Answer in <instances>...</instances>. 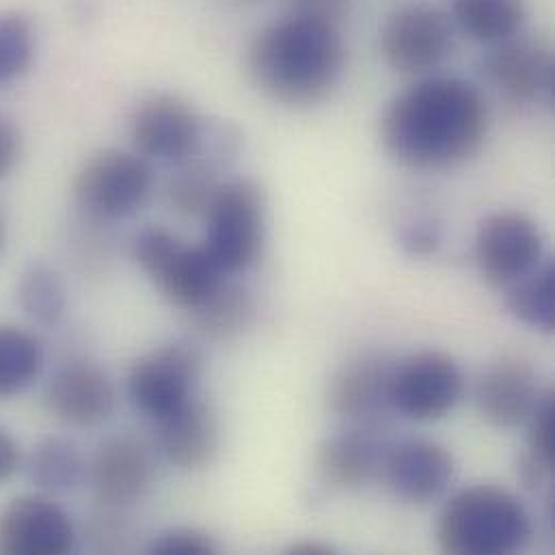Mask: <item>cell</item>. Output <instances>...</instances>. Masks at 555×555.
Here are the masks:
<instances>
[{
    "label": "cell",
    "mask_w": 555,
    "mask_h": 555,
    "mask_svg": "<svg viewBox=\"0 0 555 555\" xmlns=\"http://www.w3.org/2000/svg\"><path fill=\"white\" fill-rule=\"evenodd\" d=\"M489 134L480 89L459 76H424L380 117V143L402 167L435 171L472 160Z\"/></svg>",
    "instance_id": "6da1fadb"
},
{
    "label": "cell",
    "mask_w": 555,
    "mask_h": 555,
    "mask_svg": "<svg viewBox=\"0 0 555 555\" xmlns=\"http://www.w3.org/2000/svg\"><path fill=\"white\" fill-rule=\"evenodd\" d=\"M251 85L283 106H315L339 85L346 43L333 24L287 13L262 26L247 46Z\"/></svg>",
    "instance_id": "7a4b0ae2"
},
{
    "label": "cell",
    "mask_w": 555,
    "mask_h": 555,
    "mask_svg": "<svg viewBox=\"0 0 555 555\" xmlns=\"http://www.w3.org/2000/svg\"><path fill=\"white\" fill-rule=\"evenodd\" d=\"M534 534L524 502L506 489L474 485L454 493L439 513L437 543L452 555H511Z\"/></svg>",
    "instance_id": "3957f363"
},
{
    "label": "cell",
    "mask_w": 555,
    "mask_h": 555,
    "mask_svg": "<svg viewBox=\"0 0 555 555\" xmlns=\"http://www.w3.org/2000/svg\"><path fill=\"white\" fill-rule=\"evenodd\" d=\"M206 236L202 245L225 275L249 271L267 243V195L249 178L225 180L208 212L204 215Z\"/></svg>",
    "instance_id": "277c9868"
},
{
    "label": "cell",
    "mask_w": 555,
    "mask_h": 555,
    "mask_svg": "<svg viewBox=\"0 0 555 555\" xmlns=\"http://www.w3.org/2000/svg\"><path fill=\"white\" fill-rule=\"evenodd\" d=\"M154 191L150 160L137 152L102 150L76 171L72 195L76 208L91 221H121L137 215Z\"/></svg>",
    "instance_id": "5b68a950"
},
{
    "label": "cell",
    "mask_w": 555,
    "mask_h": 555,
    "mask_svg": "<svg viewBox=\"0 0 555 555\" xmlns=\"http://www.w3.org/2000/svg\"><path fill=\"white\" fill-rule=\"evenodd\" d=\"M454 24L446 11L428 2H411L391 11L380 28L383 61L404 76H428L452 52Z\"/></svg>",
    "instance_id": "8992f818"
},
{
    "label": "cell",
    "mask_w": 555,
    "mask_h": 555,
    "mask_svg": "<svg viewBox=\"0 0 555 555\" xmlns=\"http://www.w3.org/2000/svg\"><path fill=\"white\" fill-rule=\"evenodd\" d=\"M465 387L459 363L441 350H420L393 363L391 411L413 422L446 417Z\"/></svg>",
    "instance_id": "52a82bcc"
},
{
    "label": "cell",
    "mask_w": 555,
    "mask_h": 555,
    "mask_svg": "<svg viewBox=\"0 0 555 555\" xmlns=\"http://www.w3.org/2000/svg\"><path fill=\"white\" fill-rule=\"evenodd\" d=\"M545 238L534 219L519 210H500L482 219L474 238V258L482 279L508 287L543 264Z\"/></svg>",
    "instance_id": "ba28073f"
},
{
    "label": "cell",
    "mask_w": 555,
    "mask_h": 555,
    "mask_svg": "<svg viewBox=\"0 0 555 555\" xmlns=\"http://www.w3.org/2000/svg\"><path fill=\"white\" fill-rule=\"evenodd\" d=\"M202 354L191 344H167L143 354L130 370L132 404L152 420H163L195 398Z\"/></svg>",
    "instance_id": "9c48e42d"
},
{
    "label": "cell",
    "mask_w": 555,
    "mask_h": 555,
    "mask_svg": "<svg viewBox=\"0 0 555 555\" xmlns=\"http://www.w3.org/2000/svg\"><path fill=\"white\" fill-rule=\"evenodd\" d=\"M204 119L180 95L154 93L137 104L130 115V141L139 156L165 165L191 158L202 137Z\"/></svg>",
    "instance_id": "30bf717a"
},
{
    "label": "cell",
    "mask_w": 555,
    "mask_h": 555,
    "mask_svg": "<svg viewBox=\"0 0 555 555\" xmlns=\"http://www.w3.org/2000/svg\"><path fill=\"white\" fill-rule=\"evenodd\" d=\"M154 454L134 435L104 439L87 465L91 493L106 511H124L141 502L154 485Z\"/></svg>",
    "instance_id": "8fae6325"
},
{
    "label": "cell",
    "mask_w": 555,
    "mask_h": 555,
    "mask_svg": "<svg viewBox=\"0 0 555 555\" xmlns=\"http://www.w3.org/2000/svg\"><path fill=\"white\" fill-rule=\"evenodd\" d=\"M482 76L513 104L532 106L554 102V54L541 41L517 35L491 46L482 59Z\"/></svg>",
    "instance_id": "7c38bea8"
},
{
    "label": "cell",
    "mask_w": 555,
    "mask_h": 555,
    "mask_svg": "<svg viewBox=\"0 0 555 555\" xmlns=\"http://www.w3.org/2000/svg\"><path fill=\"white\" fill-rule=\"evenodd\" d=\"M74 545V524L50 498L20 495L0 511L2 555H63Z\"/></svg>",
    "instance_id": "4fadbf2b"
},
{
    "label": "cell",
    "mask_w": 555,
    "mask_h": 555,
    "mask_svg": "<svg viewBox=\"0 0 555 555\" xmlns=\"http://www.w3.org/2000/svg\"><path fill=\"white\" fill-rule=\"evenodd\" d=\"M454 454L435 441L409 439L389 446L380 478L391 493L409 504H428L452 485Z\"/></svg>",
    "instance_id": "5bb4252c"
},
{
    "label": "cell",
    "mask_w": 555,
    "mask_h": 555,
    "mask_svg": "<svg viewBox=\"0 0 555 555\" xmlns=\"http://www.w3.org/2000/svg\"><path fill=\"white\" fill-rule=\"evenodd\" d=\"M48 413L72 428H95L111 420L117 406V391L111 378L91 363L61 367L43 391Z\"/></svg>",
    "instance_id": "9a60e30c"
},
{
    "label": "cell",
    "mask_w": 555,
    "mask_h": 555,
    "mask_svg": "<svg viewBox=\"0 0 555 555\" xmlns=\"http://www.w3.org/2000/svg\"><path fill=\"white\" fill-rule=\"evenodd\" d=\"M547 389L537 370L519 357H506L485 370L476 387L480 417L493 428H519L534 413Z\"/></svg>",
    "instance_id": "2e32d148"
},
{
    "label": "cell",
    "mask_w": 555,
    "mask_h": 555,
    "mask_svg": "<svg viewBox=\"0 0 555 555\" xmlns=\"http://www.w3.org/2000/svg\"><path fill=\"white\" fill-rule=\"evenodd\" d=\"M387 354H363L346 363L331 380L328 409L359 426H372L391 411V372Z\"/></svg>",
    "instance_id": "e0dca14e"
},
{
    "label": "cell",
    "mask_w": 555,
    "mask_h": 555,
    "mask_svg": "<svg viewBox=\"0 0 555 555\" xmlns=\"http://www.w3.org/2000/svg\"><path fill=\"white\" fill-rule=\"evenodd\" d=\"M158 424V443L171 465L182 472H202L215 463L221 448V428L210 404L191 398Z\"/></svg>",
    "instance_id": "ac0fdd59"
},
{
    "label": "cell",
    "mask_w": 555,
    "mask_h": 555,
    "mask_svg": "<svg viewBox=\"0 0 555 555\" xmlns=\"http://www.w3.org/2000/svg\"><path fill=\"white\" fill-rule=\"evenodd\" d=\"M389 446L367 428H352L324 439L315 450L320 478L341 491H357L383 474Z\"/></svg>",
    "instance_id": "d6986e66"
},
{
    "label": "cell",
    "mask_w": 555,
    "mask_h": 555,
    "mask_svg": "<svg viewBox=\"0 0 555 555\" xmlns=\"http://www.w3.org/2000/svg\"><path fill=\"white\" fill-rule=\"evenodd\" d=\"M152 281L171 305L184 311H195L217 294V289L228 281V275L202 243H182Z\"/></svg>",
    "instance_id": "ffe728a7"
},
{
    "label": "cell",
    "mask_w": 555,
    "mask_h": 555,
    "mask_svg": "<svg viewBox=\"0 0 555 555\" xmlns=\"http://www.w3.org/2000/svg\"><path fill=\"white\" fill-rule=\"evenodd\" d=\"M526 17V0H452L450 20L469 39L498 46L521 35Z\"/></svg>",
    "instance_id": "44dd1931"
},
{
    "label": "cell",
    "mask_w": 555,
    "mask_h": 555,
    "mask_svg": "<svg viewBox=\"0 0 555 555\" xmlns=\"http://www.w3.org/2000/svg\"><path fill=\"white\" fill-rule=\"evenodd\" d=\"M87 461L80 448L63 437L41 439L26 461L30 482L46 493H69L87 480Z\"/></svg>",
    "instance_id": "7402d4cb"
},
{
    "label": "cell",
    "mask_w": 555,
    "mask_h": 555,
    "mask_svg": "<svg viewBox=\"0 0 555 555\" xmlns=\"http://www.w3.org/2000/svg\"><path fill=\"white\" fill-rule=\"evenodd\" d=\"M193 313L195 333L206 341H230L249 328L256 302L247 287L225 281L212 298Z\"/></svg>",
    "instance_id": "603a6c76"
},
{
    "label": "cell",
    "mask_w": 555,
    "mask_h": 555,
    "mask_svg": "<svg viewBox=\"0 0 555 555\" xmlns=\"http://www.w3.org/2000/svg\"><path fill=\"white\" fill-rule=\"evenodd\" d=\"M528 428L526 450L519 459V480L530 491H541L555 469V396L545 391L534 413L524 424Z\"/></svg>",
    "instance_id": "cb8c5ba5"
},
{
    "label": "cell",
    "mask_w": 555,
    "mask_h": 555,
    "mask_svg": "<svg viewBox=\"0 0 555 555\" xmlns=\"http://www.w3.org/2000/svg\"><path fill=\"white\" fill-rule=\"evenodd\" d=\"M17 305L30 322L43 328L59 326L67 309L63 279L43 262L28 264L17 279Z\"/></svg>",
    "instance_id": "d4e9b609"
},
{
    "label": "cell",
    "mask_w": 555,
    "mask_h": 555,
    "mask_svg": "<svg viewBox=\"0 0 555 555\" xmlns=\"http://www.w3.org/2000/svg\"><path fill=\"white\" fill-rule=\"evenodd\" d=\"M508 311L526 326L554 333L555 331V264L543 262L526 278L508 285Z\"/></svg>",
    "instance_id": "484cf974"
},
{
    "label": "cell",
    "mask_w": 555,
    "mask_h": 555,
    "mask_svg": "<svg viewBox=\"0 0 555 555\" xmlns=\"http://www.w3.org/2000/svg\"><path fill=\"white\" fill-rule=\"evenodd\" d=\"M176 167L178 169L169 178L165 191L171 210L182 219H204L223 184L221 171L197 156H191Z\"/></svg>",
    "instance_id": "4316f807"
},
{
    "label": "cell",
    "mask_w": 555,
    "mask_h": 555,
    "mask_svg": "<svg viewBox=\"0 0 555 555\" xmlns=\"http://www.w3.org/2000/svg\"><path fill=\"white\" fill-rule=\"evenodd\" d=\"M43 367L39 341L15 326H0V398L26 391Z\"/></svg>",
    "instance_id": "83f0119b"
},
{
    "label": "cell",
    "mask_w": 555,
    "mask_h": 555,
    "mask_svg": "<svg viewBox=\"0 0 555 555\" xmlns=\"http://www.w3.org/2000/svg\"><path fill=\"white\" fill-rule=\"evenodd\" d=\"M35 59V28L24 13H0V87L22 78Z\"/></svg>",
    "instance_id": "f1b7e54d"
},
{
    "label": "cell",
    "mask_w": 555,
    "mask_h": 555,
    "mask_svg": "<svg viewBox=\"0 0 555 555\" xmlns=\"http://www.w3.org/2000/svg\"><path fill=\"white\" fill-rule=\"evenodd\" d=\"M180 245L182 241L173 232L160 225H152L134 236L132 258L147 278L154 279L163 271V267L169 262V258L176 254Z\"/></svg>",
    "instance_id": "f546056e"
},
{
    "label": "cell",
    "mask_w": 555,
    "mask_h": 555,
    "mask_svg": "<svg viewBox=\"0 0 555 555\" xmlns=\"http://www.w3.org/2000/svg\"><path fill=\"white\" fill-rule=\"evenodd\" d=\"M215 552V541L197 528H171L158 534L147 547V554L152 555H212Z\"/></svg>",
    "instance_id": "4dcf8cb0"
},
{
    "label": "cell",
    "mask_w": 555,
    "mask_h": 555,
    "mask_svg": "<svg viewBox=\"0 0 555 555\" xmlns=\"http://www.w3.org/2000/svg\"><path fill=\"white\" fill-rule=\"evenodd\" d=\"M400 245L413 258L433 256L441 245V228L428 217H417L402 225Z\"/></svg>",
    "instance_id": "1f68e13d"
},
{
    "label": "cell",
    "mask_w": 555,
    "mask_h": 555,
    "mask_svg": "<svg viewBox=\"0 0 555 555\" xmlns=\"http://www.w3.org/2000/svg\"><path fill=\"white\" fill-rule=\"evenodd\" d=\"M289 13L313 17L326 24L341 28V24L350 17L354 0H285Z\"/></svg>",
    "instance_id": "d6a6232c"
},
{
    "label": "cell",
    "mask_w": 555,
    "mask_h": 555,
    "mask_svg": "<svg viewBox=\"0 0 555 555\" xmlns=\"http://www.w3.org/2000/svg\"><path fill=\"white\" fill-rule=\"evenodd\" d=\"M22 156V132L17 124L0 113V182L11 176Z\"/></svg>",
    "instance_id": "836d02e7"
},
{
    "label": "cell",
    "mask_w": 555,
    "mask_h": 555,
    "mask_svg": "<svg viewBox=\"0 0 555 555\" xmlns=\"http://www.w3.org/2000/svg\"><path fill=\"white\" fill-rule=\"evenodd\" d=\"M20 467H22L20 443L11 437V433L0 428V485L9 482Z\"/></svg>",
    "instance_id": "e575fe53"
},
{
    "label": "cell",
    "mask_w": 555,
    "mask_h": 555,
    "mask_svg": "<svg viewBox=\"0 0 555 555\" xmlns=\"http://www.w3.org/2000/svg\"><path fill=\"white\" fill-rule=\"evenodd\" d=\"M287 554L292 555H331L333 550L328 545H322L318 541H302V543H296L287 550Z\"/></svg>",
    "instance_id": "d590c367"
},
{
    "label": "cell",
    "mask_w": 555,
    "mask_h": 555,
    "mask_svg": "<svg viewBox=\"0 0 555 555\" xmlns=\"http://www.w3.org/2000/svg\"><path fill=\"white\" fill-rule=\"evenodd\" d=\"M4 241H7V225H4V217L0 215V256L4 249Z\"/></svg>",
    "instance_id": "8d00e7d4"
}]
</instances>
